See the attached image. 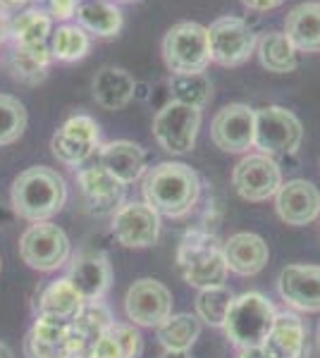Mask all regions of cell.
I'll return each mask as SVG.
<instances>
[{
  "label": "cell",
  "instance_id": "cell-17",
  "mask_svg": "<svg viewBox=\"0 0 320 358\" xmlns=\"http://www.w3.org/2000/svg\"><path fill=\"white\" fill-rule=\"evenodd\" d=\"M284 303L304 313H320V265H287L277 277Z\"/></svg>",
  "mask_w": 320,
  "mask_h": 358
},
{
  "label": "cell",
  "instance_id": "cell-14",
  "mask_svg": "<svg viewBox=\"0 0 320 358\" xmlns=\"http://www.w3.org/2000/svg\"><path fill=\"white\" fill-rule=\"evenodd\" d=\"M256 110L246 103L220 108L211 124V141L225 153H244L253 146Z\"/></svg>",
  "mask_w": 320,
  "mask_h": 358
},
{
  "label": "cell",
  "instance_id": "cell-26",
  "mask_svg": "<svg viewBox=\"0 0 320 358\" xmlns=\"http://www.w3.org/2000/svg\"><path fill=\"white\" fill-rule=\"evenodd\" d=\"M77 24L84 29L89 36L113 38L122 31V10L108 0H86L77 10Z\"/></svg>",
  "mask_w": 320,
  "mask_h": 358
},
{
  "label": "cell",
  "instance_id": "cell-15",
  "mask_svg": "<svg viewBox=\"0 0 320 358\" xmlns=\"http://www.w3.org/2000/svg\"><path fill=\"white\" fill-rule=\"evenodd\" d=\"M113 236L127 248H148L160 236V215L146 203H122L113 213Z\"/></svg>",
  "mask_w": 320,
  "mask_h": 358
},
{
  "label": "cell",
  "instance_id": "cell-11",
  "mask_svg": "<svg viewBox=\"0 0 320 358\" xmlns=\"http://www.w3.org/2000/svg\"><path fill=\"white\" fill-rule=\"evenodd\" d=\"M101 148V127L89 115H72L50 138L55 160L67 167L84 165Z\"/></svg>",
  "mask_w": 320,
  "mask_h": 358
},
{
  "label": "cell",
  "instance_id": "cell-19",
  "mask_svg": "<svg viewBox=\"0 0 320 358\" xmlns=\"http://www.w3.org/2000/svg\"><path fill=\"white\" fill-rule=\"evenodd\" d=\"M263 358H308V334L306 325L294 313H277L260 344Z\"/></svg>",
  "mask_w": 320,
  "mask_h": 358
},
{
  "label": "cell",
  "instance_id": "cell-35",
  "mask_svg": "<svg viewBox=\"0 0 320 358\" xmlns=\"http://www.w3.org/2000/svg\"><path fill=\"white\" fill-rule=\"evenodd\" d=\"M29 124L27 108L17 96L0 94V146L20 141Z\"/></svg>",
  "mask_w": 320,
  "mask_h": 358
},
{
  "label": "cell",
  "instance_id": "cell-41",
  "mask_svg": "<svg viewBox=\"0 0 320 358\" xmlns=\"http://www.w3.org/2000/svg\"><path fill=\"white\" fill-rule=\"evenodd\" d=\"M239 358H263V351H260V346H251V349H242Z\"/></svg>",
  "mask_w": 320,
  "mask_h": 358
},
{
  "label": "cell",
  "instance_id": "cell-34",
  "mask_svg": "<svg viewBox=\"0 0 320 358\" xmlns=\"http://www.w3.org/2000/svg\"><path fill=\"white\" fill-rule=\"evenodd\" d=\"M91 50V36L79 24H62L50 34V53L53 60L77 62Z\"/></svg>",
  "mask_w": 320,
  "mask_h": 358
},
{
  "label": "cell",
  "instance_id": "cell-13",
  "mask_svg": "<svg viewBox=\"0 0 320 358\" xmlns=\"http://www.w3.org/2000/svg\"><path fill=\"white\" fill-rule=\"evenodd\" d=\"M125 310L134 325L158 327L172 315V294L158 280H137L127 289Z\"/></svg>",
  "mask_w": 320,
  "mask_h": 358
},
{
  "label": "cell",
  "instance_id": "cell-40",
  "mask_svg": "<svg viewBox=\"0 0 320 358\" xmlns=\"http://www.w3.org/2000/svg\"><path fill=\"white\" fill-rule=\"evenodd\" d=\"M27 3H32V0H0V8L8 13V10H20L25 8Z\"/></svg>",
  "mask_w": 320,
  "mask_h": 358
},
{
  "label": "cell",
  "instance_id": "cell-8",
  "mask_svg": "<svg viewBox=\"0 0 320 358\" xmlns=\"http://www.w3.org/2000/svg\"><path fill=\"white\" fill-rule=\"evenodd\" d=\"M20 258L32 270L53 273L69 258V239L53 222H34L20 236Z\"/></svg>",
  "mask_w": 320,
  "mask_h": 358
},
{
  "label": "cell",
  "instance_id": "cell-43",
  "mask_svg": "<svg viewBox=\"0 0 320 358\" xmlns=\"http://www.w3.org/2000/svg\"><path fill=\"white\" fill-rule=\"evenodd\" d=\"M0 358H15L13 351H10V346L3 344V342H0Z\"/></svg>",
  "mask_w": 320,
  "mask_h": 358
},
{
  "label": "cell",
  "instance_id": "cell-25",
  "mask_svg": "<svg viewBox=\"0 0 320 358\" xmlns=\"http://www.w3.org/2000/svg\"><path fill=\"white\" fill-rule=\"evenodd\" d=\"M284 34L299 53H320V3H301L284 20Z\"/></svg>",
  "mask_w": 320,
  "mask_h": 358
},
{
  "label": "cell",
  "instance_id": "cell-27",
  "mask_svg": "<svg viewBox=\"0 0 320 358\" xmlns=\"http://www.w3.org/2000/svg\"><path fill=\"white\" fill-rule=\"evenodd\" d=\"M258 60L267 72L275 74H289L299 67V50L294 48L292 41L284 31H267L256 43Z\"/></svg>",
  "mask_w": 320,
  "mask_h": 358
},
{
  "label": "cell",
  "instance_id": "cell-20",
  "mask_svg": "<svg viewBox=\"0 0 320 358\" xmlns=\"http://www.w3.org/2000/svg\"><path fill=\"white\" fill-rule=\"evenodd\" d=\"M67 280L77 289L79 296L84 299V303L101 301L110 289L113 270H110V263L103 253H81L69 265Z\"/></svg>",
  "mask_w": 320,
  "mask_h": 358
},
{
  "label": "cell",
  "instance_id": "cell-33",
  "mask_svg": "<svg viewBox=\"0 0 320 358\" xmlns=\"http://www.w3.org/2000/svg\"><path fill=\"white\" fill-rule=\"evenodd\" d=\"M213 98V82L206 72L199 74H172L170 77V101L184 103V106H191L196 110H203V108L211 103Z\"/></svg>",
  "mask_w": 320,
  "mask_h": 358
},
{
  "label": "cell",
  "instance_id": "cell-6",
  "mask_svg": "<svg viewBox=\"0 0 320 358\" xmlns=\"http://www.w3.org/2000/svg\"><path fill=\"white\" fill-rule=\"evenodd\" d=\"M304 141V127L299 117L282 106H265L256 110L253 146L265 155L296 153Z\"/></svg>",
  "mask_w": 320,
  "mask_h": 358
},
{
  "label": "cell",
  "instance_id": "cell-22",
  "mask_svg": "<svg viewBox=\"0 0 320 358\" xmlns=\"http://www.w3.org/2000/svg\"><path fill=\"white\" fill-rule=\"evenodd\" d=\"M225 248V261L227 270H232L235 275L242 277H253L267 265L270 251L263 236L253 232H237L223 244Z\"/></svg>",
  "mask_w": 320,
  "mask_h": 358
},
{
  "label": "cell",
  "instance_id": "cell-18",
  "mask_svg": "<svg viewBox=\"0 0 320 358\" xmlns=\"http://www.w3.org/2000/svg\"><path fill=\"white\" fill-rule=\"evenodd\" d=\"M79 192L84 196V203L94 215H108L115 213L125 201V184L118 182L110 172L98 167H84L77 172Z\"/></svg>",
  "mask_w": 320,
  "mask_h": 358
},
{
  "label": "cell",
  "instance_id": "cell-12",
  "mask_svg": "<svg viewBox=\"0 0 320 358\" xmlns=\"http://www.w3.org/2000/svg\"><path fill=\"white\" fill-rule=\"evenodd\" d=\"M27 358H67L72 354L81 356V346L72 320L39 315L25 339Z\"/></svg>",
  "mask_w": 320,
  "mask_h": 358
},
{
  "label": "cell",
  "instance_id": "cell-38",
  "mask_svg": "<svg viewBox=\"0 0 320 358\" xmlns=\"http://www.w3.org/2000/svg\"><path fill=\"white\" fill-rule=\"evenodd\" d=\"M284 0H242L244 8L253 10V13H267V10H275L280 8Z\"/></svg>",
  "mask_w": 320,
  "mask_h": 358
},
{
  "label": "cell",
  "instance_id": "cell-23",
  "mask_svg": "<svg viewBox=\"0 0 320 358\" xmlns=\"http://www.w3.org/2000/svg\"><path fill=\"white\" fill-rule=\"evenodd\" d=\"M98 160H101L98 165L106 172H110L118 182L125 184V187L141 179L144 172H146V153L134 141L103 143L101 151H98Z\"/></svg>",
  "mask_w": 320,
  "mask_h": 358
},
{
  "label": "cell",
  "instance_id": "cell-37",
  "mask_svg": "<svg viewBox=\"0 0 320 358\" xmlns=\"http://www.w3.org/2000/svg\"><path fill=\"white\" fill-rule=\"evenodd\" d=\"M81 0H48V15L57 22H67L77 15Z\"/></svg>",
  "mask_w": 320,
  "mask_h": 358
},
{
  "label": "cell",
  "instance_id": "cell-21",
  "mask_svg": "<svg viewBox=\"0 0 320 358\" xmlns=\"http://www.w3.org/2000/svg\"><path fill=\"white\" fill-rule=\"evenodd\" d=\"M137 79L125 67L106 65L101 67L91 79V96L103 110H122L137 96Z\"/></svg>",
  "mask_w": 320,
  "mask_h": 358
},
{
  "label": "cell",
  "instance_id": "cell-9",
  "mask_svg": "<svg viewBox=\"0 0 320 358\" xmlns=\"http://www.w3.org/2000/svg\"><path fill=\"white\" fill-rule=\"evenodd\" d=\"M232 184L244 201L263 203L267 199H275L277 189L282 187V170L272 155L249 153L232 170Z\"/></svg>",
  "mask_w": 320,
  "mask_h": 358
},
{
  "label": "cell",
  "instance_id": "cell-44",
  "mask_svg": "<svg viewBox=\"0 0 320 358\" xmlns=\"http://www.w3.org/2000/svg\"><path fill=\"white\" fill-rule=\"evenodd\" d=\"M67 358H86V356H79V354H72V356H67Z\"/></svg>",
  "mask_w": 320,
  "mask_h": 358
},
{
  "label": "cell",
  "instance_id": "cell-46",
  "mask_svg": "<svg viewBox=\"0 0 320 358\" xmlns=\"http://www.w3.org/2000/svg\"><path fill=\"white\" fill-rule=\"evenodd\" d=\"M118 3H130V0H118Z\"/></svg>",
  "mask_w": 320,
  "mask_h": 358
},
{
  "label": "cell",
  "instance_id": "cell-30",
  "mask_svg": "<svg viewBox=\"0 0 320 358\" xmlns=\"http://www.w3.org/2000/svg\"><path fill=\"white\" fill-rule=\"evenodd\" d=\"M50 34H53V17L41 8H27L15 20H10L13 45H46Z\"/></svg>",
  "mask_w": 320,
  "mask_h": 358
},
{
  "label": "cell",
  "instance_id": "cell-29",
  "mask_svg": "<svg viewBox=\"0 0 320 358\" xmlns=\"http://www.w3.org/2000/svg\"><path fill=\"white\" fill-rule=\"evenodd\" d=\"M81 306H84V299L79 296L72 285H69L67 277H62V280L50 282V285L39 294L36 310H39V315L74 320L81 310Z\"/></svg>",
  "mask_w": 320,
  "mask_h": 358
},
{
  "label": "cell",
  "instance_id": "cell-16",
  "mask_svg": "<svg viewBox=\"0 0 320 358\" xmlns=\"http://www.w3.org/2000/svg\"><path fill=\"white\" fill-rule=\"evenodd\" d=\"M275 210L282 222L304 227L320 215V192L308 179H289L275 194Z\"/></svg>",
  "mask_w": 320,
  "mask_h": 358
},
{
  "label": "cell",
  "instance_id": "cell-1",
  "mask_svg": "<svg viewBox=\"0 0 320 358\" xmlns=\"http://www.w3.org/2000/svg\"><path fill=\"white\" fill-rule=\"evenodd\" d=\"M146 206L158 215L182 217L196 206L201 196L199 175L184 163H160L144 175L141 184Z\"/></svg>",
  "mask_w": 320,
  "mask_h": 358
},
{
  "label": "cell",
  "instance_id": "cell-2",
  "mask_svg": "<svg viewBox=\"0 0 320 358\" xmlns=\"http://www.w3.org/2000/svg\"><path fill=\"white\" fill-rule=\"evenodd\" d=\"M67 201V184L55 170L46 165L27 167L15 177L10 189V203L22 220L48 222L62 210Z\"/></svg>",
  "mask_w": 320,
  "mask_h": 358
},
{
  "label": "cell",
  "instance_id": "cell-45",
  "mask_svg": "<svg viewBox=\"0 0 320 358\" xmlns=\"http://www.w3.org/2000/svg\"><path fill=\"white\" fill-rule=\"evenodd\" d=\"M318 349H320V332H318Z\"/></svg>",
  "mask_w": 320,
  "mask_h": 358
},
{
  "label": "cell",
  "instance_id": "cell-28",
  "mask_svg": "<svg viewBox=\"0 0 320 358\" xmlns=\"http://www.w3.org/2000/svg\"><path fill=\"white\" fill-rule=\"evenodd\" d=\"M141 351H144V342L137 327L113 322L110 330L91 346L86 358H139Z\"/></svg>",
  "mask_w": 320,
  "mask_h": 358
},
{
  "label": "cell",
  "instance_id": "cell-36",
  "mask_svg": "<svg viewBox=\"0 0 320 358\" xmlns=\"http://www.w3.org/2000/svg\"><path fill=\"white\" fill-rule=\"evenodd\" d=\"M232 301H235V294L227 289L225 285L201 289L199 296H196V315H199V320L208 322V325L223 327Z\"/></svg>",
  "mask_w": 320,
  "mask_h": 358
},
{
  "label": "cell",
  "instance_id": "cell-5",
  "mask_svg": "<svg viewBox=\"0 0 320 358\" xmlns=\"http://www.w3.org/2000/svg\"><path fill=\"white\" fill-rule=\"evenodd\" d=\"M162 60L172 74H199L211 65L208 29L199 22H177L162 36Z\"/></svg>",
  "mask_w": 320,
  "mask_h": 358
},
{
  "label": "cell",
  "instance_id": "cell-31",
  "mask_svg": "<svg viewBox=\"0 0 320 358\" xmlns=\"http://www.w3.org/2000/svg\"><path fill=\"white\" fill-rule=\"evenodd\" d=\"M113 322H115L113 315H110V310L101 301H89L81 306L77 317L72 320V327H74V332H77V339L81 346V356H89L91 346L110 330Z\"/></svg>",
  "mask_w": 320,
  "mask_h": 358
},
{
  "label": "cell",
  "instance_id": "cell-4",
  "mask_svg": "<svg viewBox=\"0 0 320 358\" xmlns=\"http://www.w3.org/2000/svg\"><path fill=\"white\" fill-rule=\"evenodd\" d=\"M275 306L258 292H246L235 296L225 317V334L239 349H251L265 342L272 322H275Z\"/></svg>",
  "mask_w": 320,
  "mask_h": 358
},
{
  "label": "cell",
  "instance_id": "cell-7",
  "mask_svg": "<svg viewBox=\"0 0 320 358\" xmlns=\"http://www.w3.org/2000/svg\"><path fill=\"white\" fill-rule=\"evenodd\" d=\"M201 129V110L184 103L170 101L155 113L153 136L162 151L184 155L196 146V136Z\"/></svg>",
  "mask_w": 320,
  "mask_h": 358
},
{
  "label": "cell",
  "instance_id": "cell-32",
  "mask_svg": "<svg viewBox=\"0 0 320 358\" xmlns=\"http://www.w3.org/2000/svg\"><path fill=\"white\" fill-rule=\"evenodd\" d=\"M158 339L165 349L170 351H189L196 344V339L201 337V320L199 315L191 313H177L170 315L165 322H160L158 327Z\"/></svg>",
  "mask_w": 320,
  "mask_h": 358
},
{
  "label": "cell",
  "instance_id": "cell-10",
  "mask_svg": "<svg viewBox=\"0 0 320 358\" xmlns=\"http://www.w3.org/2000/svg\"><path fill=\"white\" fill-rule=\"evenodd\" d=\"M208 29V43H211V60L223 67H239L256 50L253 29L242 17H220Z\"/></svg>",
  "mask_w": 320,
  "mask_h": 358
},
{
  "label": "cell",
  "instance_id": "cell-24",
  "mask_svg": "<svg viewBox=\"0 0 320 358\" xmlns=\"http://www.w3.org/2000/svg\"><path fill=\"white\" fill-rule=\"evenodd\" d=\"M50 62H53V53L50 45H13L10 53L5 55L3 65L8 74L20 84L39 86L48 77Z\"/></svg>",
  "mask_w": 320,
  "mask_h": 358
},
{
  "label": "cell",
  "instance_id": "cell-42",
  "mask_svg": "<svg viewBox=\"0 0 320 358\" xmlns=\"http://www.w3.org/2000/svg\"><path fill=\"white\" fill-rule=\"evenodd\" d=\"M158 358H191L189 351H170V349H165Z\"/></svg>",
  "mask_w": 320,
  "mask_h": 358
},
{
  "label": "cell",
  "instance_id": "cell-39",
  "mask_svg": "<svg viewBox=\"0 0 320 358\" xmlns=\"http://www.w3.org/2000/svg\"><path fill=\"white\" fill-rule=\"evenodd\" d=\"M10 41V17L5 13L3 8H0V45Z\"/></svg>",
  "mask_w": 320,
  "mask_h": 358
},
{
  "label": "cell",
  "instance_id": "cell-3",
  "mask_svg": "<svg viewBox=\"0 0 320 358\" xmlns=\"http://www.w3.org/2000/svg\"><path fill=\"white\" fill-rule=\"evenodd\" d=\"M177 265L187 285L196 287V289L223 287L227 273H230L223 244L206 229L187 232L177 251Z\"/></svg>",
  "mask_w": 320,
  "mask_h": 358
}]
</instances>
